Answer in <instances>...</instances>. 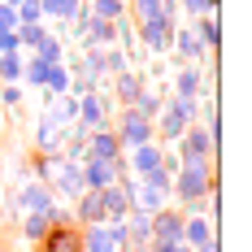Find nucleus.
<instances>
[{
  "label": "nucleus",
  "instance_id": "7ed1b4c3",
  "mask_svg": "<svg viewBox=\"0 0 252 252\" xmlns=\"http://www.w3.org/2000/svg\"><path fill=\"white\" fill-rule=\"evenodd\" d=\"M174 152H178V161H213V157H218V139H213L200 122H191L178 135Z\"/></svg>",
  "mask_w": 252,
  "mask_h": 252
},
{
  "label": "nucleus",
  "instance_id": "cd10ccee",
  "mask_svg": "<svg viewBox=\"0 0 252 252\" xmlns=\"http://www.w3.org/2000/svg\"><path fill=\"white\" fill-rule=\"evenodd\" d=\"M44 35H48V22H26V26H18V44H22V52H31Z\"/></svg>",
  "mask_w": 252,
  "mask_h": 252
},
{
  "label": "nucleus",
  "instance_id": "f8f14e48",
  "mask_svg": "<svg viewBox=\"0 0 252 252\" xmlns=\"http://www.w3.org/2000/svg\"><path fill=\"white\" fill-rule=\"evenodd\" d=\"M39 252H83V244H78V222H65V226H52L39 244H35Z\"/></svg>",
  "mask_w": 252,
  "mask_h": 252
},
{
  "label": "nucleus",
  "instance_id": "39448f33",
  "mask_svg": "<svg viewBox=\"0 0 252 252\" xmlns=\"http://www.w3.org/2000/svg\"><path fill=\"white\" fill-rule=\"evenodd\" d=\"M113 109H118V104L109 100L104 92H83V96H78V126H83V130H100V126H109Z\"/></svg>",
  "mask_w": 252,
  "mask_h": 252
},
{
  "label": "nucleus",
  "instance_id": "f03ea898",
  "mask_svg": "<svg viewBox=\"0 0 252 252\" xmlns=\"http://www.w3.org/2000/svg\"><path fill=\"white\" fill-rule=\"evenodd\" d=\"M174 96L213 100V65H191V61H183L178 74H174Z\"/></svg>",
  "mask_w": 252,
  "mask_h": 252
},
{
  "label": "nucleus",
  "instance_id": "c85d7f7f",
  "mask_svg": "<svg viewBox=\"0 0 252 252\" xmlns=\"http://www.w3.org/2000/svg\"><path fill=\"white\" fill-rule=\"evenodd\" d=\"M122 70H130V57L109 44V48H104V74H122Z\"/></svg>",
  "mask_w": 252,
  "mask_h": 252
},
{
  "label": "nucleus",
  "instance_id": "473e14b6",
  "mask_svg": "<svg viewBox=\"0 0 252 252\" xmlns=\"http://www.w3.org/2000/svg\"><path fill=\"white\" fill-rule=\"evenodd\" d=\"M139 183H144V187H157V191H170V174H165L161 165H157V170H148Z\"/></svg>",
  "mask_w": 252,
  "mask_h": 252
},
{
  "label": "nucleus",
  "instance_id": "c756f323",
  "mask_svg": "<svg viewBox=\"0 0 252 252\" xmlns=\"http://www.w3.org/2000/svg\"><path fill=\"white\" fill-rule=\"evenodd\" d=\"M178 9L191 18H204V13H218V0H178Z\"/></svg>",
  "mask_w": 252,
  "mask_h": 252
},
{
  "label": "nucleus",
  "instance_id": "f3484780",
  "mask_svg": "<svg viewBox=\"0 0 252 252\" xmlns=\"http://www.w3.org/2000/svg\"><path fill=\"white\" fill-rule=\"evenodd\" d=\"M83 9H87V0H39L44 22H74Z\"/></svg>",
  "mask_w": 252,
  "mask_h": 252
},
{
  "label": "nucleus",
  "instance_id": "bb28decb",
  "mask_svg": "<svg viewBox=\"0 0 252 252\" xmlns=\"http://www.w3.org/2000/svg\"><path fill=\"white\" fill-rule=\"evenodd\" d=\"M87 9H92L96 18H109V22L126 18V0H87Z\"/></svg>",
  "mask_w": 252,
  "mask_h": 252
},
{
  "label": "nucleus",
  "instance_id": "f704fd0d",
  "mask_svg": "<svg viewBox=\"0 0 252 252\" xmlns=\"http://www.w3.org/2000/svg\"><path fill=\"white\" fill-rule=\"evenodd\" d=\"M191 252H222V239H218V235H213V239H209V244H196V248Z\"/></svg>",
  "mask_w": 252,
  "mask_h": 252
},
{
  "label": "nucleus",
  "instance_id": "423d86ee",
  "mask_svg": "<svg viewBox=\"0 0 252 252\" xmlns=\"http://www.w3.org/2000/svg\"><path fill=\"white\" fill-rule=\"evenodd\" d=\"M48 187H52V196H61L65 204H74L78 196L87 191V187H83V174H78V165H74V161H65V157H61V165H57V174H52Z\"/></svg>",
  "mask_w": 252,
  "mask_h": 252
},
{
  "label": "nucleus",
  "instance_id": "412c9836",
  "mask_svg": "<svg viewBox=\"0 0 252 252\" xmlns=\"http://www.w3.org/2000/svg\"><path fill=\"white\" fill-rule=\"evenodd\" d=\"M196 35H200V44L209 52H218V44H222V26H218V13H204V18H196V26H191Z\"/></svg>",
  "mask_w": 252,
  "mask_h": 252
},
{
  "label": "nucleus",
  "instance_id": "2eb2a0df",
  "mask_svg": "<svg viewBox=\"0 0 252 252\" xmlns=\"http://www.w3.org/2000/svg\"><path fill=\"white\" fill-rule=\"evenodd\" d=\"M61 148H65V126H52L48 118H39V126H35V152L61 157Z\"/></svg>",
  "mask_w": 252,
  "mask_h": 252
},
{
  "label": "nucleus",
  "instance_id": "ea45409f",
  "mask_svg": "<svg viewBox=\"0 0 252 252\" xmlns=\"http://www.w3.org/2000/svg\"><path fill=\"white\" fill-rule=\"evenodd\" d=\"M0 109H4V104H0Z\"/></svg>",
  "mask_w": 252,
  "mask_h": 252
},
{
  "label": "nucleus",
  "instance_id": "7c9ffc66",
  "mask_svg": "<svg viewBox=\"0 0 252 252\" xmlns=\"http://www.w3.org/2000/svg\"><path fill=\"white\" fill-rule=\"evenodd\" d=\"M18 9V26L26 22H44V13H39V0H22V4H13Z\"/></svg>",
  "mask_w": 252,
  "mask_h": 252
},
{
  "label": "nucleus",
  "instance_id": "72a5a7b5",
  "mask_svg": "<svg viewBox=\"0 0 252 252\" xmlns=\"http://www.w3.org/2000/svg\"><path fill=\"white\" fill-rule=\"evenodd\" d=\"M0 31H18V9L0 0Z\"/></svg>",
  "mask_w": 252,
  "mask_h": 252
},
{
  "label": "nucleus",
  "instance_id": "4be33fe9",
  "mask_svg": "<svg viewBox=\"0 0 252 252\" xmlns=\"http://www.w3.org/2000/svg\"><path fill=\"white\" fill-rule=\"evenodd\" d=\"M170 204V191H157V187H135V209H144V213H157V209H165Z\"/></svg>",
  "mask_w": 252,
  "mask_h": 252
},
{
  "label": "nucleus",
  "instance_id": "9d476101",
  "mask_svg": "<svg viewBox=\"0 0 252 252\" xmlns=\"http://www.w3.org/2000/svg\"><path fill=\"white\" fill-rule=\"evenodd\" d=\"M52 200H57V196H52L48 183H39V178H22V187H18V209H22V213H44Z\"/></svg>",
  "mask_w": 252,
  "mask_h": 252
},
{
  "label": "nucleus",
  "instance_id": "a211bd4d",
  "mask_svg": "<svg viewBox=\"0 0 252 252\" xmlns=\"http://www.w3.org/2000/svg\"><path fill=\"white\" fill-rule=\"evenodd\" d=\"M52 126H70L78 122V96H70V92H61V96H52L48 100V113H44Z\"/></svg>",
  "mask_w": 252,
  "mask_h": 252
},
{
  "label": "nucleus",
  "instance_id": "b1692460",
  "mask_svg": "<svg viewBox=\"0 0 252 252\" xmlns=\"http://www.w3.org/2000/svg\"><path fill=\"white\" fill-rule=\"evenodd\" d=\"M26 52H0V83H22Z\"/></svg>",
  "mask_w": 252,
  "mask_h": 252
},
{
  "label": "nucleus",
  "instance_id": "a878e982",
  "mask_svg": "<svg viewBox=\"0 0 252 252\" xmlns=\"http://www.w3.org/2000/svg\"><path fill=\"white\" fill-rule=\"evenodd\" d=\"M70 70H65V65H48V78H44V92H48V96H61V92H70Z\"/></svg>",
  "mask_w": 252,
  "mask_h": 252
},
{
  "label": "nucleus",
  "instance_id": "c9c22d12",
  "mask_svg": "<svg viewBox=\"0 0 252 252\" xmlns=\"http://www.w3.org/2000/svg\"><path fill=\"white\" fill-rule=\"evenodd\" d=\"M152 252H191L187 244H152Z\"/></svg>",
  "mask_w": 252,
  "mask_h": 252
},
{
  "label": "nucleus",
  "instance_id": "ddd939ff",
  "mask_svg": "<svg viewBox=\"0 0 252 252\" xmlns=\"http://www.w3.org/2000/svg\"><path fill=\"white\" fill-rule=\"evenodd\" d=\"M87 157H96V161H118V157H122V144H118L113 126L87 130Z\"/></svg>",
  "mask_w": 252,
  "mask_h": 252
},
{
  "label": "nucleus",
  "instance_id": "aec40b11",
  "mask_svg": "<svg viewBox=\"0 0 252 252\" xmlns=\"http://www.w3.org/2000/svg\"><path fill=\"white\" fill-rule=\"evenodd\" d=\"M130 109H135L139 118H148V122H152V118L165 109V92H157V87H144V92L135 96V104H130Z\"/></svg>",
  "mask_w": 252,
  "mask_h": 252
},
{
  "label": "nucleus",
  "instance_id": "58836bf2",
  "mask_svg": "<svg viewBox=\"0 0 252 252\" xmlns=\"http://www.w3.org/2000/svg\"><path fill=\"white\" fill-rule=\"evenodd\" d=\"M0 209H4V196H0Z\"/></svg>",
  "mask_w": 252,
  "mask_h": 252
},
{
  "label": "nucleus",
  "instance_id": "4468645a",
  "mask_svg": "<svg viewBox=\"0 0 252 252\" xmlns=\"http://www.w3.org/2000/svg\"><path fill=\"white\" fill-rule=\"evenodd\" d=\"M213 235H218V230H213V218H209V213H200V209H196V213H183V244H187V248L209 244Z\"/></svg>",
  "mask_w": 252,
  "mask_h": 252
},
{
  "label": "nucleus",
  "instance_id": "4c0bfd02",
  "mask_svg": "<svg viewBox=\"0 0 252 252\" xmlns=\"http://www.w3.org/2000/svg\"><path fill=\"white\" fill-rule=\"evenodd\" d=\"M4 4H22V0H4Z\"/></svg>",
  "mask_w": 252,
  "mask_h": 252
},
{
  "label": "nucleus",
  "instance_id": "0eeeda50",
  "mask_svg": "<svg viewBox=\"0 0 252 252\" xmlns=\"http://www.w3.org/2000/svg\"><path fill=\"white\" fill-rule=\"evenodd\" d=\"M135 39H139L148 52L165 57V52H170V39H174V22H165V18H157V22H139V26H135Z\"/></svg>",
  "mask_w": 252,
  "mask_h": 252
},
{
  "label": "nucleus",
  "instance_id": "6e6552de",
  "mask_svg": "<svg viewBox=\"0 0 252 252\" xmlns=\"http://www.w3.org/2000/svg\"><path fill=\"white\" fill-rule=\"evenodd\" d=\"M152 244H183V209H157L152 213Z\"/></svg>",
  "mask_w": 252,
  "mask_h": 252
},
{
  "label": "nucleus",
  "instance_id": "dca6fc26",
  "mask_svg": "<svg viewBox=\"0 0 252 252\" xmlns=\"http://www.w3.org/2000/svg\"><path fill=\"white\" fill-rule=\"evenodd\" d=\"M70 213H74V222H78V226H92V222H109V218H104V200H100V191H83V196L74 200V209H70Z\"/></svg>",
  "mask_w": 252,
  "mask_h": 252
},
{
  "label": "nucleus",
  "instance_id": "2f4dec72",
  "mask_svg": "<svg viewBox=\"0 0 252 252\" xmlns=\"http://www.w3.org/2000/svg\"><path fill=\"white\" fill-rule=\"evenodd\" d=\"M22 96H26L22 83H4V87H0V104H9V109H13V104H22Z\"/></svg>",
  "mask_w": 252,
  "mask_h": 252
},
{
  "label": "nucleus",
  "instance_id": "1a4fd4ad",
  "mask_svg": "<svg viewBox=\"0 0 252 252\" xmlns=\"http://www.w3.org/2000/svg\"><path fill=\"white\" fill-rule=\"evenodd\" d=\"M170 52H178L183 61H191V65H204L213 52L200 44V35L191 31V26H174V39H170Z\"/></svg>",
  "mask_w": 252,
  "mask_h": 252
},
{
  "label": "nucleus",
  "instance_id": "6ab92c4d",
  "mask_svg": "<svg viewBox=\"0 0 252 252\" xmlns=\"http://www.w3.org/2000/svg\"><path fill=\"white\" fill-rule=\"evenodd\" d=\"M78 244L83 252H118L109 239V222H92V226H78Z\"/></svg>",
  "mask_w": 252,
  "mask_h": 252
},
{
  "label": "nucleus",
  "instance_id": "e433bc0d",
  "mask_svg": "<svg viewBox=\"0 0 252 252\" xmlns=\"http://www.w3.org/2000/svg\"><path fill=\"white\" fill-rule=\"evenodd\" d=\"M0 248H4V226H0Z\"/></svg>",
  "mask_w": 252,
  "mask_h": 252
},
{
  "label": "nucleus",
  "instance_id": "20e7f679",
  "mask_svg": "<svg viewBox=\"0 0 252 252\" xmlns=\"http://www.w3.org/2000/svg\"><path fill=\"white\" fill-rule=\"evenodd\" d=\"M113 135H118L122 152H130V148H139V144H148V139H157V135H152V122H148V118H139L135 109H122V113H118Z\"/></svg>",
  "mask_w": 252,
  "mask_h": 252
},
{
  "label": "nucleus",
  "instance_id": "f257e3e1",
  "mask_svg": "<svg viewBox=\"0 0 252 252\" xmlns=\"http://www.w3.org/2000/svg\"><path fill=\"white\" fill-rule=\"evenodd\" d=\"M218 183V165L213 161H183L178 165L174 183H170V196L183 204V213H204V196H209V187Z\"/></svg>",
  "mask_w": 252,
  "mask_h": 252
},
{
  "label": "nucleus",
  "instance_id": "5701e85b",
  "mask_svg": "<svg viewBox=\"0 0 252 252\" xmlns=\"http://www.w3.org/2000/svg\"><path fill=\"white\" fill-rule=\"evenodd\" d=\"M48 230H52L48 213H22V239H26V244H39Z\"/></svg>",
  "mask_w": 252,
  "mask_h": 252
},
{
  "label": "nucleus",
  "instance_id": "9b49d317",
  "mask_svg": "<svg viewBox=\"0 0 252 252\" xmlns=\"http://www.w3.org/2000/svg\"><path fill=\"white\" fill-rule=\"evenodd\" d=\"M148 87V74H139V70H122V74H113V96L109 100L118 104V109H130L135 96Z\"/></svg>",
  "mask_w": 252,
  "mask_h": 252
},
{
  "label": "nucleus",
  "instance_id": "393cba45",
  "mask_svg": "<svg viewBox=\"0 0 252 252\" xmlns=\"http://www.w3.org/2000/svg\"><path fill=\"white\" fill-rule=\"evenodd\" d=\"M57 165H61V157H44V152H35V157H31V178H39V183H52Z\"/></svg>",
  "mask_w": 252,
  "mask_h": 252
}]
</instances>
